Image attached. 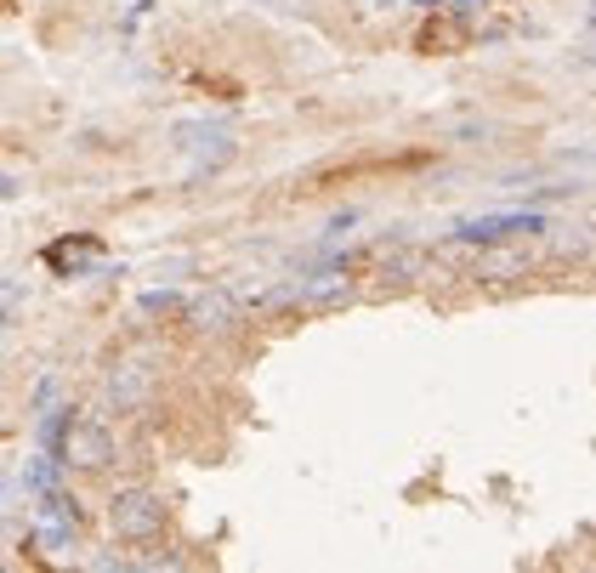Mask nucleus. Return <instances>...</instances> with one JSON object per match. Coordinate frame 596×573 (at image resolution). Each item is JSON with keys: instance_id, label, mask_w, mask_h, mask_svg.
Listing matches in <instances>:
<instances>
[{"instance_id": "f257e3e1", "label": "nucleus", "mask_w": 596, "mask_h": 573, "mask_svg": "<svg viewBox=\"0 0 596 573\" xmlns=\"http://www.w3.org/2000/svg\"><path fill=\"white\" fill-rule=\"evenodd\" d=\"M160 522H165V506H160V494H148V488H126V494L109 500V529L119 539H131V545L154 539Z\"/></svg>"}, {"instance_id": "f03ea898", "label": "nucleus", "mask_w": 596, "mask_h": 573, "mask_svg": "<svg viewBox=\"0 0 596 573\" xmlns=\"http://www.w3.org/2000/svg\"><path fill=\"white\" fill-rule=\"evenodd\" d=\"M506 233H545V216H534V211H500V216H478V221H466V228H460L466 244H494V239H506Z\"/></svg>"}, {"instance_id": "7ed1b4c3", "label": "nucleus", "mask_w": 596, "mask_h": 573, "mask_svg": "<svg viewBox=\"0 0 596 573\" xmlns=\"http://www.w3.org/2000/svg\"><path fill=\"white\" fill-rule=\"evenodd\" d=\"M35 539H40L52 557L68 551V545H74V500H63V494H46L40 517H35Z\"/></svg>"}, {"instance_id": "20e7f679", "label": "nucleus", "mask_w": 596, "mask_h": 573, "mask_svg": "<svg viewBox=\"0 0 596 573\" xmlns=\"http://www.w3.org/2000/svg\"><path fill=\"white\" fill-rule=\"evenodd\" d=\"M63 460H74V466H109L114 443H109V432L97 426V420H80V426H68V437H63Z\"/></svg>"}, {"instance_id": "39448f33", "label": "nucleus", "mask_w": 596, "mask_h": 573, "mask_svg": "<svg viewBox=\"0 0 596 573\" xmlns=\"http://www.w3.org/2000/svg\"><path fill=\"white\" fill-rule=\"evenodd\" d=\"M239 323V302L233 295H221V290H205V295H193L188 302V330H199V335H216V330H233Z\"/></svg>"}, {"instance_id": "423d86ee", "label": "nucleus", "mask_w": 596, "mask_h": 573, "mask_svg": "<svg viewBox=\"0 0 596 573\" xmlns=\"http://www.w3.org/2000/svg\"><path fill=\"white\" fill-rule=\"evenodd\" d=\"M109 397H114V409H142L148 404V369L119 364L114 375H109Z\"/></svg>"}, {"instance_id": "0eeeda50", "label": "nucleus", "mask_w": 596, "mask_h": 573, "mask_svg": "<svg viewBox=\"0 0 596 573\" xmlns=\"http://www.w3.org/2000/svg\"><path fill=\"white\" fill-rule=\"evenodd\" d=\"M523 267H529L523 251H489V256L471 262V279H517Z\"/></svg>"}, {"instance_id": "6e6552de", "label": "nucleus", "mask_w": 596, "mask_h": 573, "mask_svg": "<svg viewBox=\"0 0 596 573\" xmlns=\"http://www.w3.org/2000/svg\"><path fill=\"white\" fill-rule=\"evenodd\" d=\"M455 12H460V17H471V12H483V0H455Z\"/></svg>"}]
</instances>
